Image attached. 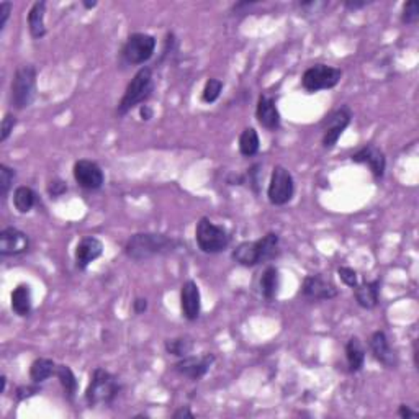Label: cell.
<instances>
[{
	"label": "cell",
	"instance_id": "obj_1",
	"mask_svg": "<svg viewBox=\"0 0 419 419\" xmlns=\"http://www.w3.org/2000/svg\"><path fill=\"white\" fill-rule=\"evenodd\" d=\"M182 243L161 233H136L125 244V254L135 262H146L149 259L167 256L180 249Z\"/></svg>",
	"mask_w": 419,
	"mask_h": 419
},
{
	"label": "cell",
	"instance_id": "obj_2",
	"mask_svg": "<svg viewBox=\"0 0 419 419\" xmlns=\"http://www.w3.org/2000/svg\"><path fill=\"white\" fill-rule=\"evenodd\" d=\"M280 254V236L277 233H267L256 241H244L237 244L231 253V259L243 267H256L262 262L274 261Z\"/></svg>",
	"mask_w": 419,
	"mask_h": 419
},
{
	"label": "cell",
	"instance_id": "obj_3",
	"mask_svg": "<svg viewBox=\"0 0 419 419\" xmlns=\"http://www.w3.org/2000/svg\"><path fill=\"white\" fill-rule=\"evenodd\" d=\"M154 89L155 82L153 67L142 66L140 71L133 76V79L128 82L122 100L116 105V115H118L120 118H123V116H127L133 109L144 105V103L153 97Z\"/></svg>",
	"mask_w": 419,
	"mask_h": 419
},
{
	"label": "cell",
	"instance_id": "obj_4",
	"mask_svg": "<svg viewBox=\"0 0 419 419\" xmlns=\"http://www.w3.org/2000/svg\"><path fill=\"white\" fill-rule=\"evenodd\" d=\"M122 393V383L109 370L97 367L90 375L87 390L84 393V400L89 408L98 406H111Z\"/></svg>",
	"mask_w": 419,
	"mask_h": 419
},
{
	"label": "cell",
	"instance_id": "obj_5",
	"mask_svg": "<svg viewBox=\"0 0 419 419\" xmlns=\"http://www.w3.org/2000/svg\"><path fill=\"white\" fill-rule=\"evenodd\" d=\"M36 67L32 64H21L20 67H17L10 84V105L15 110L28 109L36 100Z\"/></svg>",
	"mask_w": 419,
	"mask_h": 419
},
{
	"label": "cell",
	"instance_id": "obj_6",
	"mask_svg": "<svg viewBox=\"0 0 419 419\" xmlns=\"http://www.w3.org/2000/svg\"><path fill=\"white\" fill-rule=\"evenodd\" d=\"M195 241L202 253L213 256V254L224 253L230 248L231 235L223 226H218L210 218L203 217L197 223Z\"/></svg>",
	"mask_w": 419,
	"mask_h": 419
},
{
	"label": "cell",
	"instance_id": "obj_7",
	"mask_svg": "<svg viewBox=\"0 0 419 419\" xmlns=\"http://www.w3.org/2000/svg\"><path fill=\"white\" fill-rule=\"evenodd\" d=\"M155 38L148 33L129 34L120 51V61L123 66H141L148 63L155 53Z\"/></svg>",
	"mask_w": 419,
	"mask_h": 419
},
{
	"label": "cell",
	"instance_id": "obj_8",
	"mask_svg": "<svg viewBox=\"0 0 419 419\" xmlns=\"http://www.w3.org/2000/svg\"><path fill=\"white\" fill-rule=\"evenodd\" d=\"M343 79V71L339 67L327 64H314L306 69L301 76V87L308 94H316L321 90L334 89Z\"/></svg>",
	"mask_w": 419,
	"mask_h": 419
},
{
	"label": "cell",
	"instance_id": "obj_9",
	"mask_svg": "<svg viewBox=\"0 0 419 419\" xmlns=\"http://www.w3.org/2000/svg\"><path fill=\"white\" fill-rule=\"evenodd\" d=\"M352 122V110L351 107L343 105L339 109L332 110L330 115L319 123V128L323 129L321 144L325 149H332L343 136L345 128Z\"/></svg>",
	"mask_w": 419,
	"mask_h": 419
},
{
	"label": "cell",
	"instance_id": "obj_10",
	"mask_svg": "<svg viewBox=\"0 0 419 419\" xmlns=\"http://www.w3.org/2000/svg\"><path fill=\"white\" fill-rule=\"evenodd\" d=\"M295 195V179L292 172L283 166H275L272 171L269 187H267V198L274 206H283L292 202Z\"/></svg>",
	"mask_w": 419,
	"mask_h": 419
},
{
	"label": "cell",
	"instance_id": "obj_11",
	"mask_svg": "<svg viewBox=\"0 0 419 419\" xmlns=\"http://www.w3.org/2000/svg\"><path fill=\"white\" fill-rule=\"evenodd\" d=\"M301 295L310 301H330L339 295V288L323 274H310L301 283Z\"/></svg>",
	"mask_w": 419,
	"mask_h": 419
},
{
	"label": "cell",
	"instance_id": "obj_12",
	"mask_svg": "<svg viewBox=\"0 0 419 419\" xmlns=\"http://www.w3.org/2000/svg\"><path fill=\"white\" fill-rule=\"evenodd\" d=\"M72 175L79 187L90 190V192L100 190L105 184V174H103L102 167L89 159H79L72 167Z\"/></svg>",
	"mask_w": 419,
	"mask_h": 419
},
{
	"label": "cell",
	"instance_id": "obj_13",
	"mask_svg": "<svg viewBox=\"0 0 419 419\" xmlns=\"http://www.w3.org/2000/svg\"><path fill=\"white\" fill-rule=\"evenodd\" d=\"M215 364V356L213 354L206 352L203 356H190L179 358L174 364V370L180 377H185L192 382H198L208 374L210 367Z\"/></svg>",
	"mask_w": 419,
	"mask_h": 419
},
{
	"label": "cell",
	"instance_id": "obj_14",
	"mask_svg": "<svg viewBox=\"0 0 419 419\" xmlns=\"http://www.w3.org/2000/svg\"><path fill=\"white\" fill-rule=\"evenodd\" d=\"M351 161L356 164H364L372 172L375 180H382L385 177L387 171V155L382 149L369 142L358 148L356 153L351 155Z\"/></svg>",
	"mask_w": 419,
	"mask_h": 419
},
{
	"label": "cell",
	"instance_id": "obj_15",
	"mask_svg": "<svg viewBox=\"0 0 419 419\" xmlns=\"http://www.w3.org/2000/svg\"><path fill=\"white\" fill-rule=\"evenodd\" d=\"M30 250V237L19 228L7 226L0 231V256L17 257Z\"/></svg>",
	"mask_w": 419,
	"mask_h": 419
},
{
	"label": "cell",
	"instance_id": "obj_16",
	"mask_svg": "<svg viewBox=\"0 0 419 419\" xmlns=\"http://www.w3.org/2000/svg\"><path fill=\"white\" fill-rule=\"evenodd\" d=\"M369 347L375 361L380 362L383 367H387V369H396L398 367V354L391 347L385 331L378 330L372 332L369 339Z\"/></svg>",
	"mask_w": 419,
	"mask_h": 419
},
{
	"label": "cell",
	"instance_id": "obj_17",
	"mask_svg": "<svg viewBox=\"0 0 419 419\" xmlns=\"http://www.w3.org/2000/svg\"><path fill=\"white\" fill-rule=\"evenodd\" d=\"M256 118L257 123L267 131H277L282 125V116H280L277 100L274 95L262 94L257 100L256 107Z\"/></svg>",
	"mask_w": 419,
	"mask_h": 419
},
{
	"label": "cell",
	"instance_id": "obj_18",
	"mask_svg": "<svg viewBox=\"0 0 419 419\" xmlns=\"http://www.w3.org/2000/svg\"><path fill=\"white\" fill-rule=\"evenodd\" d=\"M180 310L187 321H197L202 313V295L197 282L187 280L180 287Z\"/></svg>",
	"mask_w": 419,
	"mask_h": 419
},
{
	"label": "cell",
	"instance_id": "obj_19",
	"mask_svg": "<svg viewBox=\"0 0 419 419\" xmlns=\"http://www.w3.org/2000/svg\"><path fill=\"white\" fill-rule=\"evenodd\" d=\"M103 243L95 236H84L76 246V267L79 270H85L92 262L102 257Z\"/></svg>",
	"mask_w": 419,
	"mask_h": 419
},
{
	"label": "cell",
	"instance_id": "obj_20",
	"mask_svg": "<svg viewBox=\"0 0 419 419\" xmlns=\"http://www.w3.org/2000/svg\"><path fill=\"white\" fill-rule=\"evenodd\" d=\"M380 288L382 282L380 279L367 280L364 283H358L354 288V298L362 310H375L380 303Z\"/></svg>",
	"mask_w": 419,
	"mask_h": 419
},
{
	"label": "cell",
	"instance_id": "obj_21",
	"mask_svg": "<svg viewBox=\"0 0 419 419\" xmlns=\"http://www.w3.org/2000/svg\"><path fill=\"white\" fill-rule=\"evenodd\" d=\"M10 306L12 311L20 318H27L32 314L33 310V297L32 288L27 283H20L19 287L14 288L10 295Z\"/></svg>",
	"mask_w": 419,
	"mask_h": 419
},
{
	"label": "cell",
	"instance_id": "obj_22",
	"mask_svg": "<svg viewBox=\"0 0 419 419\" xmlns=\"http://www.w3.org/2000/svg\"><path fill=\"white\" fill-rule=\"evenodd\" d=\"M345 361H347V370L351 374H357L364 369L365 347L357 336H352L345 343Z\"/></svg>",
	"mask_w": 419,
	"mask_h": 419
},
{
	"label": "cell",
	"instance_id": "obj_23",
	"mask_svg": "<svg viewBox=\"0 0 419 419\" xmlns=\"http://www.w3.org/2000/svg\"><path fill=\"white\" fill-rule=\"evenodd\" d=\"M45 15H46L45 0H38V2H34L28 12V30L34 40H41V38L46 34Z\"/></svg>",
	"mask_w": 419,
	"mask_h": 419
},
{
	"label": "cell",
	"instance_id": "obj_24",
	"mask_svg": "<svg viewBox=\"0 0 419 419\" xmlns=\"http://www.w3.org/2000/svg\"><path fill=\"white\" fill-rule=\"evenodd\" d=\"M259 288H261V295L267 301H274L277 298L280 288V272L277 267H266V270L261 275V280H259Z\"/></svg>",
	"mask_w": 419,
	"mask_h": 419
},
{
	"label": "cell",
	"instance_id": "obj_25",
	"mask_svg": "<svg viewBox=\"0 0 419 419\" xmlns=\"http://www.w3.org/2000/svg\"><path fill=\"white\" fill-rule=\"evenodd\" d=\"M56 370H58V364H56L53 358L38 357L30 365V380L40 385V383L46 382L51 377H56Z\"/></svg>",
	"mask_w": 419,
	"mask_h": 419
},
{
	"label": "cell",
	"instance_id": "obj_26",
	"mask_svg": "<svg viewBox=\"0 0 419 419\" xmlns=\"http://www.w3.org/2000/svg\"><path fill=\"white\" fill-rule=\"evenodd\" d=\"M38 203V193L28 185H20L14 192V206L21 215H27Z\"/></svg>",
	"mask_w": 419,
	"mask_h": 419
},
{
	"label": "cell",
	"instance_id": "obj_27",
	"mask_svg": "<svg viewBox=\"0 0 419 419\" xmlns=\"http://www.w3.org/2000/svg\"><path fill=\"white\" fill-rule=\"evenodd\" d=\"M56 378L59 380V383H61L63 390H64V396L71 401L76 400L77 390H79V382H77L74 372H72V369L69 365H58V370H56Z\"/></svg>",
	"mask_w": 419,
	"mask_h": 419
},
{
	"label": "cell",
	"instance_id": "obj_28",
	"mask_svg": "<svg viewBox=\"0 0 419 419\" xmlns=\"http://www.w3.org/2000/svg\"><path fill=\"white\" fill-rule=\"evenodd\" d=\"M261 149V140H259V133L256 128L248 127L243 129L239 136V153L244 158H254Z\"/></svg>",
	"mask_w": 419,
	"mask_h": 419
},
{
	"label": "cell",
	"instance_id": "obj_29",
	"mask_svg": "<svg viewBox=\"0 0 419 419\" xmlns=\"http://www.w3.org/2000/svg\"><path fill=\"white\" fill-rule=\"evenodd\" d=\"M193 347H195V343H193L192 338H189V336H179V338H172L167 339L166 343H164V349H166V352L169 354V356L174 357H187L192 354Z\"/></svg>",
	"mask_w": 419,
	"mask_h": 419
},
{
	"label": "cell",
	"instance_id": "obj_30",
	"mask_svg": "<svg viewBox=\"0 0 419 419\" xmlns=\"http://www.w3.org/2000/svg\"><path fill=\"white\" fill-rule=\"evenodd\" d=\"M223 92V82L217 79V77H210L206 80L205 87L202 90V100L205 103H215L219 98Z\"/></svg>",
	"mask_w": 419,
	"mask_h": 419
},
{
	"label": "cell",
	"instance_id": "obj_31",
	"mask_svg": "<svg viewBox=\"0 0 419 419\" xmlns=\"http://www.w3.org/2000/svg\"><path fill=\"white\" fill-rule=\"evenodd\" d=\"M15 177H17L15 169L8 167L7 164H0V197H2L3 200L8 197V192L12 190Z\"/></svg>",
	"mask_w": 419,
	"mask_h": 419
},
{
	"label": "cell",
	"instance_id": "obj_32",
	"mask_svg": "<svg viewBox=\"0 0 419 419\" xmlns=\"http://www.w3.org/2000/svg\"><path fill=\"white\" fill-rule=\"evenodd\" d=\"M419 20V6L418 2H414V0H409V2H406L403 6V14H401V21H403L405 25H408V27H413V25H416Z\"/></svg>",
	"mask_w": 419,
	"mask_h": 419
},
{
	"label": "cell",
	"instance_id": "obj_33",
	"mask_svg": "<svg viewBox=\"0 0 419 419\" xmlns=\"http://www.w3.org/2000/svg\"><path fill=\"white\" fill-rule=\"evenodd\" d=\"M338 275H339L341 282H343L344 285H347V287L352 288V290L358 285L357 270H354L352 267H347V266L338 267Z\"/></svg>",
	"mask_w": 419,
	"mask_h": 419
},
{
	"label": "cell",
	"instance_id": "obj_34",
	"mask_svg": "<svg viewBox=\"0 0 419 419\" xmlns=\"http://www.w3.org/2000/svg\"><path fill=\"white\" fill-rule=\"evenodd\" d=\"M46 190H47V195L51 198H59L67 193V184L64 182L63 179H59V177H54L53 180H50Z\"/></svg>",
	"mask_w": 419,
	"mask_h": 419
},
{
	"label": "cell",
	"instance_id": "obj_35",
	"mask_svg": "<svg viewBox=\"0 0 419 419\" xmlns=\"http://www.w3.org/2000/svg\"><path fill=\"white\" fill-rule=\"evenodd\" d=\"M17 127V116L14 114H6L2 120V128H0V141L6 142L14 133V128Z\"/></svg>",
	"mask_w": 419,
	"mask_h": 419
},
{
	"label": "cell",
	"instance_id": "obj_36",
	"mask_svg": "<svg viewBox=\"0 0 419 419\" xmlns=\"http://www.w3.org/2000/svg\"><path fill=\"white\" fill-rule=\"evenodd\" d=\"M261 174H262L261 164H254V166L249 169L248 174L244 175V179L248 180L250 187H253L254 193H259V185H261Z\"/></svg>",
	"mask_w": 419,
	"mask_h": 419
},
{
	"label": "cell",
	"instance_id": "obj_37",
	"mask_svg": "<svg viewBox=\"0 0 419 419\" xmlns=\"http://www.w3.org/2000/svg\"><path fill=\"white\" fill-rule=\"evenodd\" d=\"M330 3L327 2H319V0H308V2H300L298 7L300 10H303L305 14H321L325 8H327Z\"/></svg>",
	"mask_w": 419,
	"mask_h": 419
},
{
	"label": "cell",
	"instance_id": "obj_38",
	"mask_svg": "<svg viewBox=\"0 0 419 419\" xmlns=\"http://www.w3.org/2000/svg\"><path fill=\"white\" fill-rule=\"evenodd\" d=\"M40 391H41V388L38 387V383H33V385H28V387L23 385V387L17 388L15 396L19 401H23L27 398H32V396H34V395H38Z\"/></svg>",
	"mask_w": 419,
	"mask_h": 419
},
{
	"label": "cell",
	"instance_id": "obj_39",
	"mask_svg": "<svg viewBox=\"0 0 419 419\" xmlns=\"http://www.w3.org/2000/svg\"><path fill=\"white\" fill-rule=\"evenodd\" d=\"M12 8H14V6H12L10 2L0 3V32H3V30H6L7 21H8V19H10Z\"/></svg>",
	"mask_w": 419,
	"mask_h": 419
},
{
	"label": "cell",
	"instance_id": "obj_40",
	"mask_svg": "<svg viewBox=\"0 0 419 419\" xmlns=\"http://www.w3.org/2000/svg\"><path fill=\"white\" fill-rule=\"evenodd\" d=\"M398 416L401 419H416L419 418V413L414 411V409H411V406L408 405H400L398 408Z\"/></svg>",
	"mask_w": 419,
	"mask_h": 419
},
{
	"label": "cell",
	"instance_id": "obj_41",
	"mask_svg": "<svg viewBox=\"0 0 419 419\" xmlns=\"http://www.w3.org/2000/svg\"><path fill=\"white\" fill-rule=\"evenodd\" d=\"M370 3L372 2H369V0H345L343 6L347 8V10H361V8L370 6Z\"/></svg>",
	"mask_w": 419,
	"mask_h": 419
},
{
	"label": "cell",
	"instance_id": "obj_42",
	"mask_svg": "<svg viewBox=\"0 0 419 419\" xmlns=\"http://www.w3.org/2000/svg\"><path fill=\"white\" fill-rule=\"evenodd\" d=\"M133 311H135L136 314H142L148 311V300L142 297L135 298V301H133Z\"/></svg>",
	"mask_w": 419,
	"mask_h": 419
},
{
	"label": "cell",
	"instance_id": "obj_43",
	"mask_svg": "<svg viewBox=\"0 0 419 419\" xmlns=\"http://www.w3.org/2000/svg\"><path fill=\"white\" fill-rule=\"evenodd\" d=\"M140 116L142 122H151V120L154 118V110L153 107L148 105V103H144V105L140 107Z\"/></svg>",
	"mask_w": 419,
	"mask_h": 419
},
{
	"label": "cell",
	"instance_id": "obj_44",
	"mask_svg": "<svg viewBox=\"0 0 419 419\" xmlns=\"http://www.w3.org/2000/svg\"><path fill=\"white\" fill-rule=\"evenodd\" d=\"M172 418L174 419H182V418H195V414H193L190 409L187 408V406H184V408H179L177 411H174V414H172Z\"/></svg>",
	"mask_w": 419,
	"mask_h": 419
},
{
	"label": "cell",
	"instance_id": "obj_45",
	"mask_svg": "<svg viewBox=\"0 0 419 419\" xmlns=\"http://www.w3.org/2000/svg\"><path fill=\"white\" fill-rule=\"evenodd\" d=\"M6 388H7V377L6 375H2V377H0V393H6Z\"/></svg>",
	"mask_w": 419,
	"mask_h": 419
},
{
	"label": "cell",
	"instance_id": "obj_46",
	"mask_svg": "<svg viewBox=\"0 0 419 419\" xmlns=\"http://www.w3.org/2000/svg\"><path fill=\"white\" fill-rule=\"evenodd\" d=\"M413 357H414V365L418 367V341L413 343Z\"/></svg>",
	"mask_w": 419,
	"mask_h": 419
},
{
	"label": "cell",
	"instance_id": "obj_47",
	"mask_svg": "<svg viewBox=\"0 0 419 419\" xmlns=\"http://www.w3.org/2000/svg\"><path fill=\"white\" fill-rule=\"evenodd\" d=\"M82 6H84L85 8H94V7H97V2H95V0H92V2H87V0H84V2H82Z\"/></svg>",
	"mask_w": 419,
	"mask_h": 419
}]
</instances>
